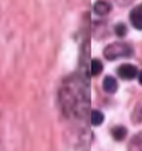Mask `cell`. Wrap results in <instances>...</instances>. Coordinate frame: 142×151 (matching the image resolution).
Segmentation results:
<instances>
[{
	"label": "cell",
	"instance_id": "6da1fadb",
	"mask_svg": "<svg viewBox=\"0 0 142 151\" xmlns=\"http://www.w3.org/2000/svg\"><path fill=\"white\" fill-rule=\"evenodd\" d=\"M130 54H132V48L124 44H112L105 50V57L108 60H117L120 57H127Z\"/></svg>",
	"mask_w": 142,
	"mask_h": 151
},
{
	"label": "cell",
	"instance_id": "7a4b0ae2",
	"mask_svg": "<svg viewBox=\"0 0 142 151\" xmlns=\"http://www.w3.org/2000/svg\"><path fill=\"white\" fill-rule=\"evenodd\" d=\"M118 75L123 79H133L138 75V69L133 64H121L118 68Z\"/></svg>",
	"mask_w": 142,
	"mask_h": 151
},
{
	"label": "cell",
	"instance_id": "3957f363",
	"mask_svg": "<svg viewBox=\"0 0 142 151\" xmlns=\"http://www.w3.org/2000/svg\"><path fill=\"white\" fill-rule=\"evenodd\" d=\"M130 21L135 29L142 30V6H138L130 12Z\"/></svg>",
	"mask_w": 142,
	"mask_h": 151
},
{
	"label": "cell",
	"instance_id": "277c9868",
	"mask_svg": "<svg viewBox=\"0 0 142 151\" xmlns=\"http://www.w3.org/2000/svg\"><path fill=\"white\" fill-rule=\"evenodd\" d=\"M118 88V84H117V79L114 76H106L103 79V90L106 93H115Z\"/></svg>",
	"mask_w": 142,
	"mask_h": 151
},
{
	"label": "cell",
	"instance_id": "5b68a950",
	"mask_svg": "<svg viewBox=\"0 0 142 151\" xmlns=\"http://www.w3.org/2000/svg\"><path fill=\"white\" fill-rule=\"evenodd\" d=\"M111 11V5L108 3V2H96L94 3V12L97 14V15H106L108 12Z\"/></svg>",
	"mask_w": 142,
	"mask_h": 151
},
{
	"label": "cell",
	"instance_id": "8992f818",
	"mask_svg": "<svg viewBox=\"0 0 142 151\" xmlns=\"http://www.w3.org/2000/svg\"><path fill=\"white\" fill-rule=\"evenodd\" d=\"M126 135H127V130H126V127H123V126H118V127H115L112 130V136L117 141H123Z\"/></svg>",
	"mask_w": 142,
	"mask_h": 151
},
{
	"label": "cell",
	"instance_id": "52a82bcc",
	"mask_svg": "<svg viewBox=\"0 0 142 151\" xmlns=\"http://www.w3.org/2000/svg\"><path fill=\"white\" fill-rule=\"evenodd\" d=\"M103 114L100 112V111H97V109H94L93 112H91V124L93 126H100L103 123Z\"/></svg>",
	"mask_w": 142,
	"mask_h": 151
},
{
	"label": "cell",
	"instance_id": "ba28073f",
	"mask_svg": "<svg viewBox=\"0 0 142 151\" xmlns=\"http://www.w3.org/2000/svg\"><path fill=\"white\" fill-rule=\"evenodd\" d=\"M103 70V64L100 63V60H97V58H94V60H91V75H99L100 72Z\"/></svg>",
	"mask_w": 142,
	"mask_h": 151
},
{
	"label": "cell",
	"instance_id": "9c48e42d",
	"mask_svg": "<svg viewBox=\"0 0 142 151\" xmlns=\"http://www.w3.org/2000/svg\"><path fill=\"white\" fill-rule=\"evenodd\" d=\"M115 33H117V36L123 37V36H126V33H127V27H126L123 23H120V24L115 26Z\"/></svg>",
	"mask_w": 142,
	"mask_h": 151
},
{
	"label": "cell",
	"instance_id": "30bf717a",
	"mask_svg": "<svg viewBox=\"0 0 142 151\" xmlns=\"http://www.w3.org/2000/svg\"><path fill=\"white\" fill-rule=\"evenodd\" d=\"M138 78H139V84L142 85V70L139 72V76H138Z\"/></svg>",
	"mask_w": 142,
	"mask_h": 151
}]
</instances>
